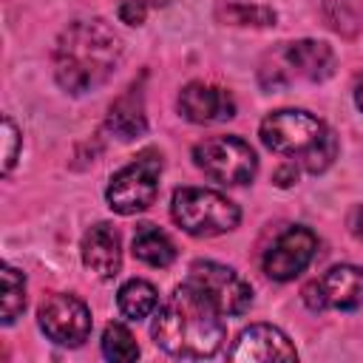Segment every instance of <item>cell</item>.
<instances>
[{"label": "cell", "instance_id": "6da1fadb", "mask_svg": "<svg viewBox=\"0 0 363 363\" xmlns=\"http://www.w3.org/2000/svg\"><path fill=\"white\" fill-rule=\"evenodd\" d=\"M122 62L119 34L99 17L71 23L54 45V77L68 94H88L105 85Z\"/></svg>", "mask_w": 363, "mask_h": 363}, {"label": "cell", "instance_id": "7a4b0ae2", "mask_svg": "<svg viewBox=\"0 0 363 363\" xmlns=\"http://www.w3.org/2000/svg\"><path fill=\"white\" fill-rule=\"evenodd\" d=\"M221 312L187 281L173 289V295L159 309L150 335L159 349H164L173 357H210L221 349L224 340V323Z\"/></svg>", "mask_w": 363, "mask_h": 363}, {"label": "cell", "instance_id": "3957f363", "mask_svg": "<svg viewBox=\"0 0 363 363\" xmlns=\"http://www.w3.org/2000/svg\"><path fill=\"white\" fill-rule=\"evenodd\" d=\"M261 142L281 156H298L303 170L323 173L337 156L335 133L309 111L301 108H281L264 116L258 128Z\"/></svg>", "mask_w": 363, "mask_h": 363}, {"label": "cell", "instance_id": "277c9868", "mask_svg": "<svg viewBox=\"0 0 363 363\" xmlns=\"http://www.w3.org/2000/svg\"><path fill=\"white\" fill-rule=\"evenodd\" d=\"M170 216L173 221L196 238L221 235L238 227L241 210L227 196L207 190V187H179L170 199Z\"/></svg>", "mask_w": 363, "mask_h": 363}, {"label": "cell", "instance_id": "5b68a950", "mask_svg": "<svg viewBox=\"0 0 363 363\" xmlns=\"http://www.w3.org/2000/svg\"><path fill=\"white\" fill-rule=\"evenodd\" d=\"M162 167L164 162L156 147H145L142 153H136L130 164H125L122 170L111 176L108 190H105L108 207L119 216H136L147 210L156 201Z\"/></svg>", "mask_w": 363, "mask_h": 363}, {"label": "cell", "instance_id": "8992f818", "mask_svg": "<svg viewBox=\"0 0 363 363\" xmlns=\"http://www.w3.org/2000/svg\"><path fill=\"white\" fill-rule=\"evenodd\" d=\"M193 162L207 179L227 187L250 184L258 170V156L241 136H213L199 142L193 147Z\"/></svg>", "mask_w": 363, "mask_h": 363}, {"label": "cell", "instance_id": "52a82bcc", "mask_svg": "<svg viewBox=\"0 0 363 363\" xmlns=\"http://www.w3.org/2000/svg\"><path fill=\"white\" fill-rule=\"evenodd\" d=\"M187 284L196 286L221 315H244L252 303V286L235 269L216 261H196L187 272Z\"/></svg>", "mask_w": 363, "mask_h": 363}, {"label": "cell", "instance_id": "ba28073f", "mask_svg": "<svg viewBox=\"0 0 363 363\" xmlns=\"http://www.w3.org/2000/svg\"><path fill=\"white\" fill-rule=\"evenodd\" d=\"M301 295H303V303L312 312H323V309L352 312V309H360L363 306V267L337 264V267L326 269L320 278L309 281Z\"/></svg>", "mask_w": 363, "mask_h": 363}, {"label": "cell", "instance_id": "9c48e42d", "mask_svg": "<svg viewBox=\"0 0 363 363\" xmlns=\"http://www.w3.org/2000/svg\"><path fill=\"white\" fill-rule=\"evenodd\" d=\"M37 318L45 337L60 346H82L94 326L91 309L77 295H65V292H57L48 301H43Z\"/></svg>", "mask_w": 363, "mask_h": 363}, {"label": "cell", "instance_id": "30bf717a", "mask_svg": "<svg viewBox=\"0 0 363 363\" xmlns=\"http://www.w3.org/2000/svg\"><path fill=\"white\" fill-rule=\"evenodd\" d=\"M315 255H318V235L309 227L295 224L286 227L272 241V247L264 252L261 267L272 281H292L312 264Z\"/></svg>", "mask_w": 363, "mask_h": 363}, {"label": "cell", "instance_id": "8fae6325", "mask_svg": "<svg viewBox=\"0 0 363 363\" xmlns=\"http://www.w3.org/2000/svg\"><path fill=\"white\" fill-rule=\"evenodd\" d=\"M176 105H179V113L196 125L224 122V119L235 116V99L230 96V91H224L221 85H213V82H201V79L187 82L179 91Z\"/></svg>", "mask_w": 363, "mask_h": 363}, {"label": "cell", "instance_id": "7c38bea8", "mask_svg": "<svg viewBox=\"0 0 363 363\" xmlns=\"http://www.w3.org/2000/svg\"><path fill=\"white\" fill-rule=\"evenodd\" d=\"M230 360L235 363H269V360H298L295 346L289 343V337L269 323H252L247 326L233 349H230Z\"/></svg>", "mask_w": 363, "mask_h": 363}, {"label": "cell", "instance_id": "4fadbf2b", "mask_svg": "<svg viewBox=\"0 0 363 363\" xmlns=\"http://www.w3.org/2000/svg\"><path fill=\"white\" fill-rule=\"evenodd\" d=\"M278 57L289 68V77L309 79V82H323L335 71V51L320 43V40H295L286 43Z\"/></svg>", "mask_w": 363, "mask_h": 363}, {"label": "cell", "instance_id": "5bb4252c", "mask_svg": "<svg viewBox=\"0 0 363 363\" xmlns=\"http://www.w3.org/2000/svg\"><path fill=\"white\" fill-rule=\"evenodd\" d=\"M82 264L102 281L113 278L122 267V241H119V233L99 221L94 224L85 238H82Z\"/></svg>", "mask_w": 363, "mask_h": 363}, {"label": "cell", "instance_id": "9a60e30c", "mask_svg": "<svg viewBox=\"0 0 363 363\" xmlns=\"http://www.w3.org/2000/svg\"><path fill=\"white\" fill-rule=\"evenodd\" d=\"M105 128L122 139V142H130L136 136H142L147 130V119H145V105H142V91L136 85L128 88V94H122L111 111H108V119H105Z\"/></svg>", "mask_w": 363, "mask_h": 363}, {"label": "cell", "instance_id": "2e32d148", "mask_svg": "<svg viewBox=\"0 0 363 363\" xmlns=\"http://www.w3.org/2000/svg\"><path fill=\"white\" fill-rule=\"evenodd\" d=\"M133 255L147 267H170L176 261V244L156 224H139L133 233Z\"/></svg>", "mask_w": 363, "mask_h": 363}, {"label": "cell", "instance_id": "e0dca14e", "mask_svg": "<svg viewBox=\"0 0 363 363\" xmlns=\"http://www.w3.org/2000/svg\"><path fill=\"white\" fill-rule=\"evenodd\" d=\"M116 303H119V312L128 318V320H142L147 318L156 303H159V292L153 284L142 281V278H130L119 286L116 292Z\"/></svg>", "mask_w": 363, "mask_h": 363}, {"label": "cell", "instance_id": "ac0fdd59", "mask_svg": "<svg viewBox=\"0 0 363 363\" xmlns=\"http://www.w3.org/2000/svg\"><path fill=\"white\" fill-rule=\"evenodd\" d=\"M3 278V326H11L23 309H26V275L20 269H14L11 264H3L0 269Z\"/></svg>", "mask_w": 363, "mask_h": 363}, {"label": "cell", "instance_id": "d6986e66", "mask_svg": "<svg viewBox=\"0 0 363 363\" xmlns=\"http://www.w3.org/2000/svg\"><path fill=\"white\" fill-rule=\"evenodd\" d=\"M102 354L108 360H136L139 357V343L133 340L130 329L122 326V323H108L105 332H102Z\"/></svg>", "mask_w": 363, "mask_h": 363}, {"label": "cell", "instance_id": "ffe728a7", "mask_svg": "<svg viewBox=\"0 0 363 363\" xmlns=\"http://www.w3.org/2000/svg\"><path fill=\"white\" fill-rule=\"evenodd\" d=\"M218 17L230 26H275V11L267 6H247V3H227L218 9Z\"/></svg>", "mask_w": 363, "mask_h": 363}, {"label": "cell", "instance_id": "44dd1931", "mask_svg": "<svg viewBox=\"0 0 363 363\" xmlns=\"http://www.w3.org/2000/svg\"><path fill=\"white\" fill-rule=\"evenodd\" d=\"M3 142H6V150H3V176H9L11 167H14V162H17V153H20V130H17V125L11 122L9 113L3 116Z\"/></svg>", "mask_w": 363, "mask_h": 363}, {"label": "cell", "instance_id": "7402d4cb", "mask_svg": "<svg viewBox=\"0 0 363 363\" xmlns=\"http://www.w3.org/2000/svg\"><path fill=\"white\" fill-rule=\"evenodd\" d=\"M147 17V9L139 3V0H122L119 3V20L128 23V26H142Z\"/></svg>", "mask_w": 363, "mask_h": 363}, {"label": "cell", "instance_id": "603a6c76", "mask_svg": "<svg viewBox=\"0 0 363 363\" xmlns=\"http://www.w3.org/2000/svg\"><path fill=\"white\" fill-rule=\"evenodd\" d=\"M295 179H298V167L295 164H284V167L275 170V184L278 187H289Z\"/></svg>", "mask_w": 363, "mask_h": 363}, {"label": "cell", "instance_id": "cb8c5ba5", "mask_svg": "<svg viewBox=\"0 0 363 363\" xmlns=\"http://www.w3.org/2000/svg\"><path fill=\"white\" fill-rule=\"evenodd\" d=\"M349 230H352V235L363 244V204H357V207L352 210V216H349Z\"/></svg>", "mask_w": 363, "mask_h": 363}, {"label": "cell", "instance_id": "d4e9b609", "mask_svg": "<svg viewBox=\"0 0 363 363\" xmlns=\"http://www.w3.org/2000/svg\"><path fill=\"white\" fill-rule=\"evenodd\" d=\"M354 105H357V111L363 113V77L354 82Z\"/></svg>", "mask_w": 363, "mask_h": 363}, {"label": "cell", "instance_id": "484cf974", "mask_svg": "<svg viewBox=\"0 0 363 363\" xmlns=\"http://www.w3.org/2000/svg\"><path fill=\"white\" fill-rule=\"evenodd\" d=\"M139 3H142V6L150 11V9H162V6H167L170 0H139Z\"/></svg>", "mask_w": 363, "mask_h": 363}]
</instances>
